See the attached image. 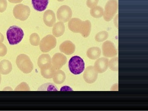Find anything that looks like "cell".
I'll list each match as a JSON object with an SVG mask.
<instances>
[{"label":"cell","instance_id":"cell-36","mask_svg":"<svg viewBox=\"0 0 148 111\" xmlns=\"http://www.w3.org/2000/svg\"><path fill=\"white\" fill-rule=\"evenodd\" d=\"M58 1H60V2H61V1H65V0H57Z\"/></svg>","mask_w":148,"mask_h":111},{"label":"cell","instance_id":"cell-22","mask_svg":"<svg viewBox=\"0 0 148 111\" xmlns=\"http://www.w3.org/2000/svg\"><path fill=\"white\" fill-rule=\"evenodd\" d=\"M53 80L57 84H61L65 82L66 76L65 73L62 70H56L53 76Z\"/></svg>","mask_w":148,"mask_h":111},{"label":"cell","instance_id":"cell-6","mask_svg":"<svg viewBox=\"0 0 148 111\" xmlns=\"http://www.w3.org/2000/svg\"><path fill=\"white\" fill-rule=\"evenodd\" d=\"M57 44L56 39L55 36L49 34L44 37L40 43V50L43 53H47L54 49Z\"/></svg>","mask_w":148,"mask_h":111},{"label":"cell","instance_id":"cell-32","mask_svg":"<svg viewBox=\"0 0 148 111\" xmlns=\"http://www.w3.org/2000/svg\"><path fill=\"white\" fill-rule=\"evenodd\" d=\"M8 1L12 3H19L23 1V0H8Z\"/></svg>","mask_w":148,"mask_h":111},{"label":"cell","instance_id":"cell-1","mask_svg":"<svg viewBox=\"0 0 148 111\" xmlns=\"http://www.w3.org/2000/svg\"><path fill=\"white\" fill-rule=\"evenodd\" d=\"M24 36L23 30L17 26H12L7 31V37L10 45L19 44Z\"/></svg>","mask_w":148,"mask_h":111},{"label":"cell","instance_id":"cell-23","mask_svg":"<svg viewBox=\"0 0 148 111\" xmlns=\"http://www.w3.org/2000/svg\"><path fill=\"white\" fill-rule=\"evenodd\" d=\"M90 15L94 18H99L103 16V9L100 6H97L91 8Z\"/></svg>","mask_w":148,"mask_h":111},{"label":"cell","instance_id":"cell-25","mask_svg":"<svg viewBox=\"0 0 148 111\" xmlns=\"http://www.w3.org/2000/svg\"><path fill=\"white\" fill-rule=\"evenodd\" d=\"M108 67L110 70L113 71H118L119 70V58L115 57L110 60L108 63Z\"/></svg>","mask_w":148,"mask_h":111},{"label":"cell","instance_id":"cell-31","mask_svg":"<svg viewBox=\"0 0 148 111\" xmlns=\"http://www.w3.org/2000/svg\"><path fill=\"white\" fill-rule=\"evenodd\" d=\"M99 0H87L86 5L89 8H92L97 6Z\"/></svg>","mask_w":148,"mask_h":111},{"label":"cell","instance_id":"cell-13","mask_svg":"<svg viewBox=\"0 0 148 111\" xmlns=\"http://www.w3.org/2000/svg\"><path fill=\"white\" fill-rule=\"evenodd\" d=\"M43 21L44 23L47 27H52L56 22L55 13L52 10L46 11L44 13Z\"/></svg>","mask_w":148,"mask_h":111},{"label":"cell","instance_id":"cell-14","mask_svg":"<svg viewBox=\"0 0 148 111\" xmlns=\"http://www.w3.org/2000/svg\"><path fill=\"white\" fill-rule=\"evenodd\" d=\"M82 21L79 18H72L68 23L69 29L73 33H80L82 25Z\"/></svg>","mask_w":148,"mask_h":111},{"label":"cell","instance_id":"cell-27","mask_svg":"<svg viewBox=\"0 0 148 111\" xmlns=\"http://www.w3.org/2000/svg\"><path fill=\"white\" fill-rule=\"evenodd\" d=\"M38 91H58V89L51 83H47L41 86L38 89Z\"/></svg>","mask_w":148,"mask_h":111},{"label":"cell","instance_id":"cell-30","mask_svg":"<svg viewBox=\"0 0 148 111\" xmlns=\"http://www.w3.org/2000/svg\"><path fill=\"white\" fill-rule=\"evenodd\" d=\"M8 49L4 44L0 43V56L3 57L7 53Z\"/></svg>","mask_w":148,"mask_h":111},{"label":"cell","instance_id":"cell-20","mask_svg":"<svg viewBox=\"0 0 148 111\" xmlns=\"http://www.w3.org/2000/svg\"><path fill=\"white\" fill-rule=\"evenodd\" d=\"M92 30V24L90 21L86 20L82 21V25L81 27L80 34L84 38H87L90 34V31Z\"/></svg>","mask_w":148,"mask_h":111},{"label":"cell","instance_id":"cell-34","mask_svg":"<svg viewBox=\"0 0 148 111\" xmlns=\"http://www.w3.org/2000/svg\"><path fill=\"white\" fill-rule=\"evenodd\" d=\"M4 36L1 33H0V43L3 42V41H4Z\"/></svg>","mask_w":148,"mask_h":111},{"label":"cell","instance_id":"cell-26","mask_svg":"<svg viewBox=\"0 0 148 111\" xmlns=\"http://www.w3.org/2000/svg\"><path fill=\"white\" fill-rule=\"evenodd\" d=\"M29 41L31 45L37 46L40 43V38L37 34L33 33L30 36Z\"/></svg>","mask_w":148,"mask_h":111},{"label":"cell","instance_id":"cell-10","mask_svg":"<svg viewBox=\"0 0 148 111\" xmlns=\"http://www.w3.org/2000/svg\"><path fill=\"white\" fill-rule=\"evenodd\" d=\"M67 62L66 56L61 53H56L53 56L51 59V63L55 70H60Z\"/></svg>","mask_w":148,"mask_h":111},{"label":"cell","instance_id":"cell-17","mask_svg":"<svg viewBox=\"0 0 148 111\" xmlns=\"http://www.w3.org/2000/svg\"><path fill=\"white\" fill-rule=\"evenodd\" d=\"M53 26V34L54 36L59 37L63 35L65 31V26L63 23L58 22Z\"/></svg>","mask_w":148,"mask_h":111},{"label":"cell","instance_id":"cell-19","mask_svg":"<svg viewBox=\"0 0 148 111\" xmlns=\"http://www.w3.org/2000/svg\"><path fill=\"white\" fill-rule=\"evenodd\" d=\"M101 50L97 47H93L88 49L86 52L87 57L91 60H96L100 57Z\"/></svg>","mask_w":148,"mask_h":111},{"label":"cell","instance_id":"cell-18","mask_svg":"<svg viewBox=\"0 0 148 111\" xmlns=\"http://www.w3.org/2000/svg\"><path fill=\"white\" fill-rule=\"evenodd\" d=\"M52 65L51 58L49 54H42L39 57L38 60V66L40 69Z\"/></svg>","mask_w":148,"mask_h":111},{"label":"cell","instance_id":"cell-4","mask_svg":"<svg viewBox=\"0 0 148 111\" xmlns=\"http://www.w3.org/2000/svg\"><path fill=\"white\" fill-rule=\"evenodd\" d=\"M118 10V3L116 0H109L103 10V19L110 21L113 19Z\"/></svg>","mask_w":148,"mask_h":111},{"label":"cell","instance_id":"cell-24","mask_svg":"<svg viewBox=\"0 0 148 111\" xmlns=\"http://www.w3.org/2000/svg\"><path fill=\"white\" fill-rule=\"evenodd\" d=\"M109 36L108 33L106 31H102L99 32L96 34L95 39L96 41L99 42H102L105 41L108 39Z\"/></svg>","mask_w":148,"mask_h":111},{"label":"cell","instance_id":"cell-21","mask_svg":"<svg viewBox=\"0 0 148 111\" xmlns=\"http://www.w3.org/2000/svg\"><path fill=\"white\" fill-rule=\"evenodd\" d=\"M55 70L52 65L40 69L41 75L46 79H51L54 75Z\"/></svg>","mask_w":148,"mask_h":111},{"label":"cell","instance_id":"cell-12","mask_svg":"<svg viewBox=\"0 0 148 111\" xmlns=\"http://www.w3.org/2000/svg\"><path fill=\"white\" fill-rule=\"evenodd\" d=\"M75 46L72 41L66 40L60 45V50L66 55H71L75 51Z\"/></svg>","mask_w":148,"mask_h":111},{"label":"cell","instance_id":"cell-3","mask_svg":"<svg viewBox=\"0 0 148 111\" xmlns=\"http://www.w3.org/2000/svg\"><path fill=\"white\" fill-rule=\"evenodd\" d=\"M85 62L79 56H74L71 58L68 66L71 72L74 75H79L84 71Z\"/></svg>","mask_w":148,"mask_h":111},{"label":"cell","instance_id":"cell-7","mask_svg":"<svg viewBox=\"0 0 148 111\" xmlns=\"http://www.w3.org/2000/svg\"><path fill=\"white\" fill-rule=\"evenodd\" d=\"M73 16V12L71 8L67 5H63L59 8L57 12V16L58 20L66 23L69 21Z\"/></svg>","mask_w":148,"mask_h":111},{"label":"cell","instance_id":"cell-9","mask_svg":"<svg viewBox=\"0 0 148 111\" xmlns=\"http://www.w3.org/2000/svg\"><path fill=\"white\" fill-rule=\"evenodd\" d=\"M98 73L97 72L94 66H90L86 69L84 73V79L85 82L89 84H92L96 81L98 78Z\"/></svg>","mask_w":148,"mask_h":111},{"label":"cell","instance_id":"cell-33","mask_svg":"<svg viewBox=\"0 0 148 111\" xmlns=\"http://www.w3.org/2000/svg\"><path fill=\"white\" fill-rule=\"evenodd\" d=\"M114 24L116 27H118V14H116V16L114 18Z\"/></svg>","mask_w":148,"mask_h":111},{"label":"cell","instance_id":"cell-28","mask_svg":"<svg viewBox=\"0 0 148 111\" xmlns=\"http://www.w3.org/2000/svg\"><path fill=\"white\" fill-rule=\"evenodd\" d=\"M15 91H28L30 90L28 85L25 82H23L19 85L15 89Z\"/></svg>","mask_w":148,"mask_h":111},{"label":"cell","instance_id":"cell-16","mask_svg":"<svg viewBox=\"0 0 148 111\" xmlns=\"http://www.w3.org/2000/svg\"><path fill=\"white\" fill-rule=\"evenodd\" d=\"M12 64L9 60H4L0 62V73L3 75H8L12 70Z\"/></svg>","mask_w":148,"mask_h":111},{"label":"cell","instance_id":"cell-15","mask_svg":"<svg viewBox=\"0 0 148 111\" xmlns=\"http://www.w3.org/2000/svg\"><path fill=\"white\" fill-rule=\"evenodd\" d=\"M49 0H32L33 8L35 10L42 12L46 10L48 6Z\"/></svg>","mask_w":148,"mask_h":111},{"label":"cell","instance_id":"cell-35","mask_svg":"<svg viewBox=\"0 0 148 111\" xmlns=\"http://www.w3.org/2000/svg\"><path fill=\"white\" fill-rule=\"evenodd\" d=\"M1 73H0V84H1Z\"/></svg>","mask_w":148,"mask_h":111},{"label":"cell","instance_id":"cell-8","mask_svg":"<svg viewBox=\"0 0 148 111\" xmlns=\"http://www.w3.org/2000/svg\"><path fill=\"white\" fill-rule=\"evenodd\" d=\"M103 54L105 57L112 58L118 54V50L112 41H105L102 45Z\"/></svg>","mask_w":148,"mask_h":111},{"label":"cell","instance_id":"cell-11","mask_svg":"<svg viewBox=\"0 0 148 111\" xmlns=\"http://www.w3.org/2000/svg\"><path fill=\"white\" fill-rule=\"evenodd\" d=\"M109 60L105 57L99 58L94 63V68L98 73L105 72L108 68Z\"/></svg>","mask_w":148,"mask_h":111},{"label":"cell","instance_id":"cell-29","mask_svg":"<svg viewBox=\"0 0 148 111\" xmlns=\"http://www.w3.org/2000/svg\"><path fill=\"white\" fill-rule=\"evenodd\" d=\"M7 0H0V13H3L7 8Z\"/></svg>","mask_w":148,"mask_h":111},{"label":"cell","instance_id":"cell-2","mask_svg":"<svg viewBox=\"0 0 148 111\" xmlns=\"http://www.w3.org/2000/svg\"><path fill=\"white\" fill-rule=\"evenodd\" d=\"M16 63L21 71L25 73H29L34 69V65L29 57L25 54H21L18 56Z\"/></svg>","mask_w":148,"mask_h":111},{"label":"cell","instance_id":"cell-5","mask_svg":"<svg viewBox=\"0 0 148 111\" xmlns=\"http://www.w3.org/2000/svg\"><path fill=\"white\" fill-rule=\"evenodd\" d=\"M30 9L28 6L19 4L14 6L13 9V14L16 19L21 21L27 20L30 14Z\"/></svg>","mask_w":148,"mask_h":111}]
</instances>
